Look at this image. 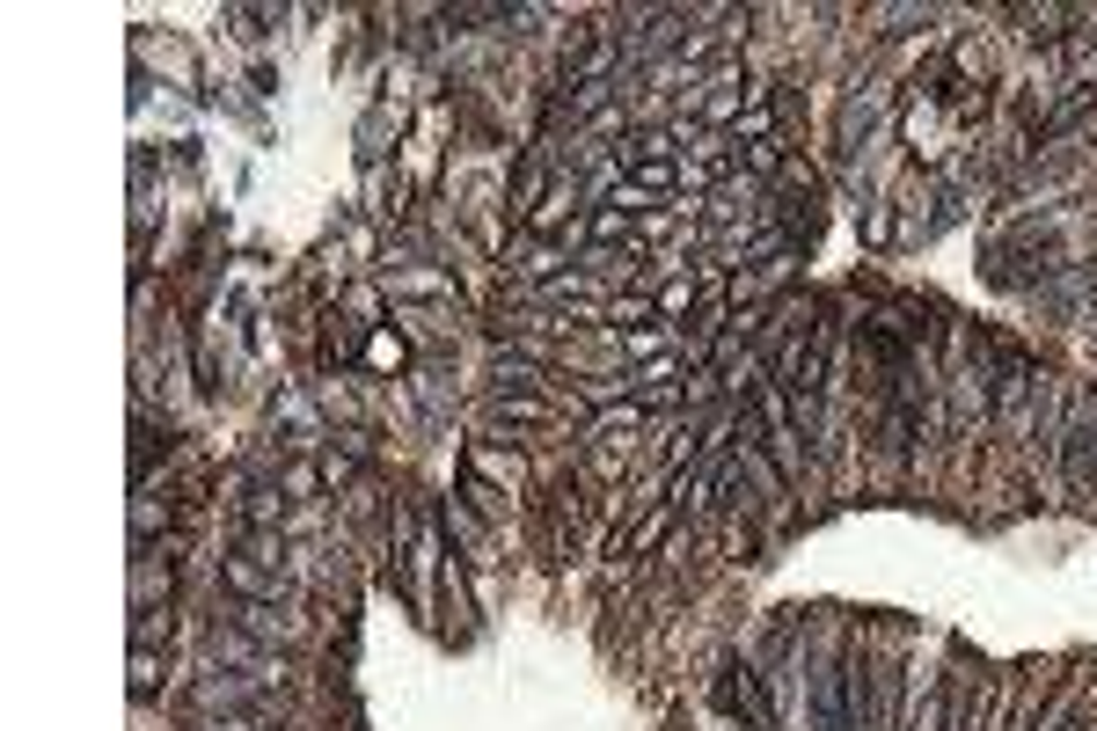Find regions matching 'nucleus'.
Wrapping results in <instances>:
<instances>
[{"instance_id": "1", "label": "nucleus", "mask_w": 1097, "mask_h": 731, "mask_svg": "<svg viewBox=\"0 0 1097 731\" xmlns=\"http://www.w3.org/2000/svg\"><path fill=\"white\" fill-rule=\"evenodd\" d=\"M468 468H476V476H490V483H520V462H512V454H498V446H468Z\"/></svg>"}, {"instance_id": "2", "label": "nucleus", "mask_w": 1097, "mask_h": 731, "mask_svg": "<svg viewBox=\"0 0 1097 731\" xmlns=\"http://www.w3.org/2000/svg\"><path fill=\"white\" fill-rule=\"evenodd\" d=\"M154 673H162V666H154V651H146V644H132V695H154Z\"/></svg>"}, {"instance_id": "3", "label": "nucleus", "mask_w": 1097, "mask_h": 731, "mask_svg": "<svg viewBox=\"0 0 1097 731\" xmlns=\"http://www.w3.org/2000/svg\"><path fill=\"white\" fill-rule=\"evenodd\" d=\"M373 366H403V344H395V337H373Z\"/></svg>"}]
</instances>
